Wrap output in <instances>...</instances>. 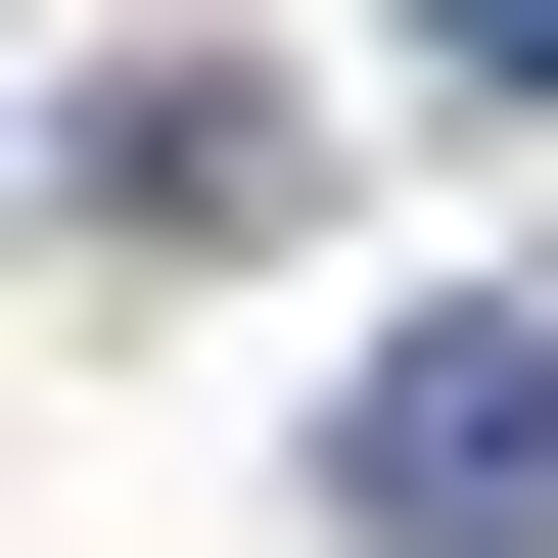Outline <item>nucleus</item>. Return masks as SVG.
I'll list each match as a JSON object with an SVG mask.
<instances>
[{
  "label": "nucleus",
  "instance_id": "2",
  "mask_svg": "<svg viewBox=\"0 0 558 558\" xmlns=\"http://www.w3.org/2000/svg\"><path fill=\"white\" fill-rule=\"evenodd\" d=\"M418 47H465V94H558V0H418Z\"/></svg>",
  "mask_w": 558,
  "mask_h": 558
},
{
  "label": "nucleus",
  "instance_id": "1",
  "mask_svg": "<svg viewBox=\"0 0 558 558\" xmlns=\"http://www.w3.org/2000/svg\"><path fill=\"white\" fill-rule=\"evenodd\" d=\"M326 512H373V558H558V326H373Z\"/></svg>",
  "mask_w": 558,
  "mask_h": 558
}]
</instances>
